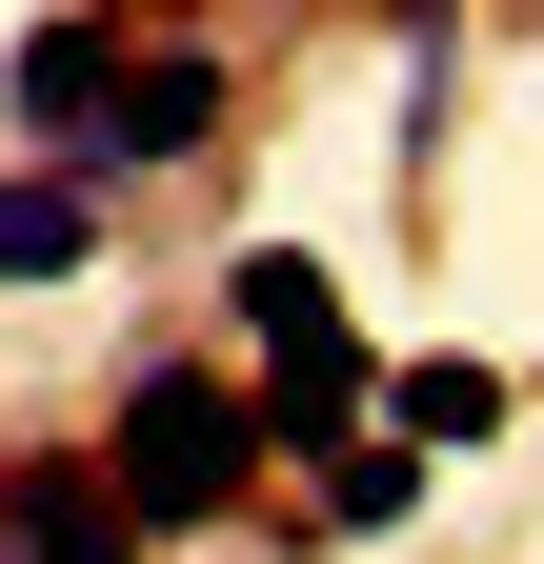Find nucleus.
Masks as SVG:
<instances>
[{
	"label": "nucleus",
	"mask_w": 544,
	"mask_h": 564,
	"mask_svg": "<svg viewBox=\"0 0 544 564\" xmlns=\"http://www.w3.org/2000/svg\"><path fill=\"white\" fill-rule=\"evenodd\" d=\"M222 303H242V343H262V444H344V423L383 403L363 323H344V282H323L303 242H242V262H222Z\"/></svg>",
	"instance_id": "f257e3e1"
},
{
	"label": "nucleus",
	"mask_w": 544,
	"mask_h": 564,
	"mask_svg": "<svg viewBox=\"0 0 544 564\" xmlns=\"http://www.w3.org/2000/svg\"><path fill=\"white\" fill-rule=\"evenodd\" d=\"M101 484H121V524H222L242 484H262V403H242V383H202V364H142V383H121Z\"/></svg>",
	"instance_id": "f03ea898"
},
{
	"label": "nucleus",
	"mask_w": 544,
	"mask_h": 564,
	"mask_svg": "<svg viewBox=\"0 0 544 564\" xmlns=\"http://www.w3.org/2000/svg\"><path fill=\"white\" fill-rule=\"evenodd\" d=\"M202 141H222V61H121L61 162H202Z\"/></svg>",
	"instance_id": "7ed1b4c3"
},
{
	"label": "nucleus",
	"mask_w": 544,
	"mask_h": 564,
	"mask_svg": "<svg viewBox=\"0 0 544 564\" xmlns=\"http://www.w3.org/2000/svg\"><path fill=\"white\" fill-rule=\"evenodd\" d=\"M142 524H121L101 464H0V564H121Z\"/></svg>",
	"instance_id": "20e7f679"
},
{
	"label": "nucleus",
	"mask_w": 544,
	"mask_h": 564,
	"mask_svg": "<svg viewBox=\"0 0 544 564\" xmlns=\"http://www.w3.org/2000/svg\"><path fill=\"white\" fill-rule=\"evenodd\" d=\"M101 82H121V21L81 0V21H41L21 61H0V121H41V141H81V121H101Z\"/></svg>",
	"instance_id": "39448f33"
},
{
	"label": "nucleus",
	"mask_w": 544,
	"mask_h": 564,
	"mask_svg": "<svg viewBox=\"0 0 544 564\" xmlns=\"http://www.w3.org/2000/svg\"><path fill=\"white\" fill-rule=\"evenodd\" d=\"M383 444H424V464L504 444V364H383Z\"/></svg>",
	"instance_id": "423d86ee"
},
{
	"label": "nucleus",
	"mask_w": 544,
	"mask_h": 564,
	"mask_svg": "<svg viewBox=\"0 0 544 564\" xmlns=\"http://www.w3.org/2000/svg\"><path fill=\"white\" fill-rule=\"evenodd\" d=\"M81 242H101L81 162H61V182H0V282H81Z\"/></svg>",
	"instance_id": "0eeeda50"
},
{
	"label": "nucleus",
	"mask_w": 544,
	"mask_h": 564,
	"mask_svg": "<svg viewBox=\"0 0 544 564\" xmlns=\"http://www.w3.org/2000/svg\"><path fill=\"white\" fill-rule=\"evenodd\" d=\"M403 505H424V444H383V423H344V444H323V524H403Z\"/></svg>",
	"instance_id": "6e6552de"
}]
</instances>
